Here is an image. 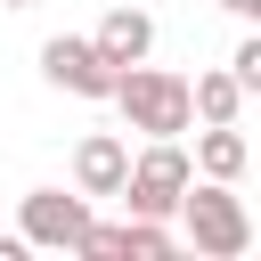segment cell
Returning a JSON list of instances; mask_svg holds the SVG:
<instances>
[{"mask_svg": "<svg viewBox=\"0 0 261 261\" xmlns=\"http://www.w3.org/2000/svg\"><path fill=\"white\" fill-rule=\"evenodd\" d=\"M114 114H122V130H147V139H179L196 114H188V73H163V65H122L114 73Z\"/></svg>", "mask_w": 261, "mask_h": 261, "instance_id": "obj_1", "label": "cell"}, {"mask_svg": "<svg viewBox=\"0 0 261 261\" xmlns=\"http://www.w3.org/2000/svg\"><path fill=\"white\" fill-rule=\"evenodd\" d=\"M171 212H179L188 245H196V253H212V261H237V253L253 245V212H245V204L228 196V179H204V188L188 179Z\"/></svg>", "mask_w": 261, "mask_h": 261, "instance_id": "obj_2", "label": "cell"}, {"mask_svg": "<svg viewBox=\"0 0 261 261\" xmlns=\"http://www.w3.org/2000/svg\"><path fill=\"white\" fill-rule=\"evenodd\" d=\"M196 179V163H188V147L179 139H147L139 155H130V171H122V204L139 212V220H171V204H179V188Z\"/></svg>", "mask_w": 261, "mask_h": 261, "instance_id": "obj_3", "label": "cell"}, {"mask_svg": "<svg viewBox=\"0 0 261 261\" xmlns=\"http://www.w3.org/2000/svg\"><path fill=\"white\" fill-rule=\"evenodd\" d=\"M82 220H90V196H82V188H73V196H65V188H33L16 237H24V253H73Z\"/></svg>", "mask_w": 261, "mask_h": 261, "instance_id": "obj_4", "label": "cell"}, {"mask_svg": "<svg viewBox=\"0 0 261 261\" xmlns=\"http://www.w3.org/2000/svg\"><path fill=\"white\" fill-rule=\"evenodd\" d=\"M41 73H49L65 98H106V90H114V65L98 57L90 33H57V41H41Z\"/></svg>", "mask_w": 261, "mask_h": 261, "instance_id": "obj_5", "label": "cell"}, {"mask_svg": "<svg viewBox=\"0 0 261 261\" xmlns=\"http://www.w3.org/2000/svg\"><path fill=\"white\" fill-rule=\"evenodd\" d=\"M90 41H98V57L122 73V65H139V57L155 49V16H147V8H130V0H114V8L98 16V33H90Z\"/></svg>", "mask_w": 261, "mask_h": 261, "instance_id": "obj_6", "label": "cell"}, {"mask_svg": "<svg viewBox=\"0 0 261 261\" xmlns=\"http://www.w3.org/2000/svg\"><path fill=\"white\" fill-rule=\"evenodd\" d=\"M122 171H130V147H122L114 130H90V139L73 147V188H82V196H114Z\"/></svg>", "mask_w": 261, "mask_h": 261, "instance_id": "obj_7", "label": "cell"}, {"mask_svg": "<svg viewBox=\"0 0 261 261\" xmlns=\"http://www.w3.org/2000/svg\"><path fill=\"white\" fill-rule=\"evenodd\" d=\"M188 163H196L204 179H228V188H237V171L253 163V147H245V130H237V122H204V130H196V155H188Z\"/></svg>", "mask_w": 261, "mask_h": 261, "instance_id": "obj_8", "label": "cell"}, {"mask_svg": "<svg viewBox=\"0 0 261 261\" xmlns=\"http://www.w3.org/2000/svg\"><path fill=\"white\" fill-rule=\"evenodd\" d=\"M188 114L237 122V114H245V82H237V73H196V82H188Z\"/></svg>", "mask_w": 261, "mask_h": 261, "instance_id": "obj_9", "label": "cell"}, {"mask_svg": "<svg viewBox=\"0 0 261 261\" xmlns=\"http://www.w3.org/2000/svg\"><path fill=\"white\" fill-rule=\"evenodd\" d=\"M122 253H130V261H163V253H179V237H171L163 220H139V212H130V220H122Z\"/></svg>", "mask_w": 261, "mask_h": 261, "instance_id": "obj_10", "label": "cell"}, {"mask_svg": "<svg viewBox=\"0 0 261 261\" xmlns=\"http://www.w3.org/2000/svg\"><path fill=\"white\" fill-rule=\"evenodd\" d=\"M228 73H237V82H245V98H253V90H261V41H237Z\"/></svg>", "mask_w": 261, "mask_h": 261, "instance_id": "obj_11", "label": "cell"}, {"mask_svg": "<svg viewBox=\"0 0 261 261\" xmlns=\"http://www.w3.org/2000/svg\"><path fill=\"white\" fill-rule=\"evenodd\" d=\"M220 8H228V16H261V0H220Z\"/></svg>", "mask_w": 261, "mask_h": 261, "instance_id": "obj_12", "label": "cell"}, {"mask_svg": "<svg viewBox=\"0 0 261 261\" xmlns=\"http://www.w3.org/2000/svg\"><path fill=\"white\" fill-rule=\"evenodd\" d=\"M0 8H33V0H0Z\"/></svg>", "mask_w": 261, "mask_h": 261, "instance_id": "obj_13", "label": "cell"}]
</instances>
